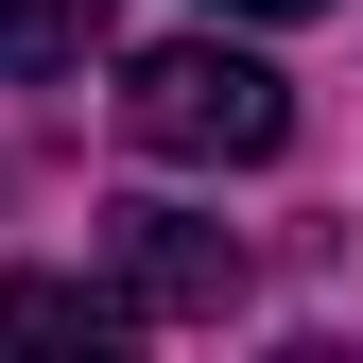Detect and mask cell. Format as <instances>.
Masks as SVG:
<instances>
[{"label":"cell","instance_id":"7a4b0ae2","mask_svg":"<svg viewBox=\"0 0 363 363\" xmlns=\"http://www.w3.org/2000/svg\"><path fill=\"white\" fill-rule=\"evenodd\" d=\"M121 311L139 329H225L242 311V242L191 208H121Z\"/></svg>","mask_w":363,"mask_h":363},{"label":"cell","instance_id":"277c9868","mask_svg":"<svg viewBox=\"0 0 363 363\" xmlns=\"http://www.w3.org/2000/svg\"><path fill=\"white\" fill-rule=\"evenodd\" d=\"M104 52V0H0V86H52Z\"/></svg>","mask_w":363,"mask_h":363},{"label":"cell","instance_id":"6da1fadb","mask_svg":"<svg viewBox=\"0 0 363 363\" xmlns=\"http://www.w3.org/2000/svg\"><path fill=\"white\" fill-rule=\"evenodd\" d=\"M121 139L173 156V173H259L294 139V86L242 52V35H156L139 69H121Z\"/></svg>","mask_w":363,"mask_h":363},{"label":"cell","instance_id":"5b68a950","mask_svg":"<svg viewBox=\"0 0 363 363\" xmlns=\"http://www.w3.org/2000/svg\"><path fill=\"white\" fill-rule=\"evenodd\" d=\"M208 18H329V0H208Z\"/></svg>","mask_w":363,"mask_h":363},{"label":"cell","instance_id":"3957f363","mask_svg":"<svg viewBox=\"0 0 363 363\" xmlns=\"http://www.w3.org/2000/svg\"><path fill=\"white\" fill-rule=\"evenodd\" d=\"M121 277H0V346H121Z\"/></svg>","mask_w":363,"mask_h":363}]
</instances>
